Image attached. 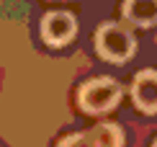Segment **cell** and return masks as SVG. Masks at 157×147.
<instances>
[{
  "mask_svg": "<svg viewBox=\"0 0 157 147\" xmlns=\"http://www.w3.org/2000/svg\"><path fill=\"white\" fill-rule=\"evenodd\" d=\"M95 49L106 62L124 65V62H129L134 57L136 42L121 23L108 21V23H101L98 31H95Z\"/></svg>",
  "mask_w": 157,
  "mask_h": 147,
  "instance_id": "cell-1",
  "label": "cell"
},
{
  "mask_svg": "<svg viewBox=\"0 0 157 147\" xmlns=\"http://www.w3.org/2000/svg\"><path fill=\"white\" fill-rule=\"evenodd\" d=\"M121 101V85L113 77H93L77 90V103L88 113H106Z\"/></svg>",
  "mask_w": 157,
  "mask_h": 147,
  "instance_id": "cell-2",
  "label": "cell"
},
{
  "mask_svg": "<svg viewBox=\"0 0 157 147\" xmlns=\"http://www.w3.org/2000/svg\"><path fill=\"white\" fill-rule=\"evenodd\" d=\"M75 31H77V21L67 10H49L41 18V39L49 46H62V44L72 42Z\"/></svg>",
  "mask_w": 157,
  "mask_h": 147,
  "instance_id": "cell-3",
  "label": "cell"
},
{
  "mask_svg": "<svg viewBox=\"0 0 157 147\" xmlns=\"http://www.w3.org/2000/svg\"><path fill=\"white\" fill-rule=\"evenodd\" d=\"M132 98L139 111L157 113V70L136 72V77L132 83Z\"/></svg>",
  "mask_w": 157,
  "mask_h": 147,
  "instance_id": "cell-4",
  "label": "cell"
},
{
  "mask_svg": "<svg viewBox=\"0 0 157 147\" xmlns=\"http://www.w3.org/2000/svg\"><path fill=\"white\" fill-rule=\"evenodd\" d=\"M124 16L134 26H155L157 23V0H124Z\"/></svg>",
  "mask_w": 157,
  "mask_h": 147,
  "instance_id": "cell-5",
  "label": "cell"
},
{
  "mask_svg": "<svg viewBox=\"0 0 157 147\" xmlns=\"http://www.w3.org/2000/svg\"><path fill=\"white\" fill-rule=\"evenodd\" d=\"M90 139H93V147H121L124 145V132H121L119 124L103 121V124H95L90 129Z\"/></svg>",
  "mask_w": 157,
  "mask_h": 147,
  "instance_id": "cell-6",
  "label": "cell"
},
{
  "mask_svg": "<svg viewBox=\"0 0 157 147\" xmlns=\"http://www.w3.org/2000/svg\"><path fill=\"white\" fill-rule=\"evenodd\" d=\"M57 147H93V139H90V132H75V134H67Z\"/></svg>",
  "mask_w": 157,
  "mask_h": 147,
  "instance_id": "cell-7",
  "label": "cell"
},
{
  "mask_svg": "<svg viewBox=\"0 0 157 147\" xmlns=\"http://www.w3.org/2000/svg\"><path fill=\"white\" fill-rule=\"evenodd\" d=\"M152 147H157V142H155V145H152Z\"/></svg>",
  "mask_w": 157,
  "mask_h": 147,
  "instance_id": "cell-8",
  "label": "cell"
}]
</instances>
